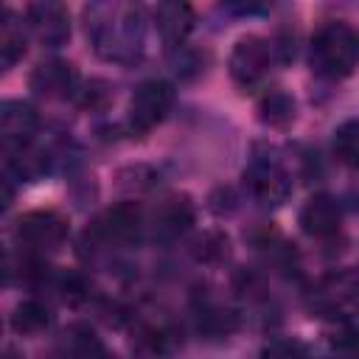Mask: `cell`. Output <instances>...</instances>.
<instances>
[{"label": "cell", "mask_w": 359, "mask_h": 359, "mask_svg": "<svg viewBox=\"0 0 359 359\" xmlns=\"http://www.w3.org/2000/svg\"><path fill=\"white\" fill-rule=\"evenodd\" d=\"M359 65V31L342 20L323 22L311 36V67L325 79H345Z\"/></svg>", "instance_id": "1"}, {"label": "cell", "mask_w": 359, "mask_h": 359, "mask_svg": "<svg viewBox=\"0 0 359 359\" xmlns=\"http://www.w3.org/2000/svg\"><path fill=\"white\" fill-rule=\"evenodd\" d=\"M306 306L323 320H348L359 314V272L334 269L323 275L306 292Z\"/></svg>", "instance_id": "2"}, {"label": "cell", "mask_w": 359, "mask_h": 359, "mask_svg": "<svg viewBox=\"0 0 359 359\" xmlns=\"http://www.w3.org/2000/svg\"><path fill=\"white\" fill-rule=\"evenodd\" d=\"M118 8H112V17L98 20L87 8V34L93 31L95 50L107 59H126L140 50L143 28H140V11L132 6H121V17H115Z\"/></svg>", "instance_id": "3"}, {"label": "cell", "mask_w": 359, "mask_h": 359, "mask_svg": "<svg viewBox=\"0 0 359 359\" xmlns=\"http://www.w3.org/2000/svg\"><path fill=\"white\" fill-rule=\"evenodd\" d=\"M174 104V84L165 79H149L137 84V90L129 98V126L135 132L154 129Z\"/></svg>", "instance_id": "4"}, {"label": "cell", "mask_w": 359, "mask_h": 359, "mask_svg": "<svg viewBox=\"0 0 359 359\" xmlns=\"http://www.w3.org/2000/svg\"><path fill=\"white\" fill-rule=\"evenodd\" d=\"M244 180L250 185V194L266 205V208H278L286 202V196L292 194V180L289 174L280 168V163L269 160V157H255L250 163V168L244 171Z\"/></svg>", "instance_id": "5"}, {"label": "cell", "mask_w": 359, "mask_h": 359, "mask_svg": "<svg viewBox=\"0 0 359 359\" xmlns=\"http://www.w3.org/2000/svg\"><path fill=\"white\" fill-rule=\"evenodd\" d=\"M269 70V45L266 39L250 34V36H241L230 53V76L238 87L250 90L255 84L264 81Z\"/></svg>", "instance_id": "6"}, {"label": "cell", "mask_w": 359, "mask_h": 359, "mask_svg": "<svg viewBox=\"0 0 359 359\" xmlns=\"http://www.w3.org/2000/svg\"><path fill=\"white\" fill-rule=\"evenodd\" d=\"M67 236V219L56 210H31L17 222V241L28 250H56Z\"/></svg>", "instance_id": "7"}, {"label": "cell", "mask_w": 359, "mask_h": 359, "mask_svg": "<svg viewBox=\"0 0 359 359\" xmlns=\"http://www.w3.org/2000/svg\"><path fill=\"white\" fill-rule=\"evenodd\" d=\"M25 20L34 31V36L42 42V45H50V48H59L67 42L70 36V14L62 3H53V0H39V3H31L25 8Z\"/></svg>", "instance_id": "8"}, {"label": "cell", "mask_w": 359, "mask_h": 359, "mask_svg": "<svg viewBox=\"0 0 359 359\" xmlns=\"http://www.w3.org/2000/svg\"><path fill=\"white\" fill-rule=\"evenodd\" d=\"M297 222H300L306 236H311V238H331V236H337V230L342 224V208H339V202L334 196L314 194L300 208Z\"/></svg>", "instance_id": "9"}, {"label": "cell", "mask_w": 359, "mask_h": 359, "mask_svg": "<svg viewBox=\"0 0 359 359\" xmlns=\"http://www.w3.org/2000/svg\"><path fill=\"white\" fill-rule=\"evenodd\" d=\"M36 112L31 104L25 101H3L0 107V132H3V143L6 151L28 146V137L36 132Z\"/></svg>", "instance_id": "10"}, {"label": "cell", "mask_w": 359, "mask_h": 359, "mask_svg": "<svg viewBox=\"0 0 359 359\" xmlns=\"http://www.w3.org/2000/svg\"><path fill=\"white\" fill-rule=\"evenodd\" d=\"M31 87L45 98H67L76 93V70L59 59L42 62L31 76Z\"/></svg>", "instance_id": "11"}, {"label": "cell", "mask_w": 359, "mask_h": 359, "mask_svg": "<svg viewBox=\"0 0 359 359\" xmlns=\"http://www.w3.org/2000/svg\"><path fill=\"white\" fill-rule=\"evenodd\" d=\"M95 233H101L109 241H132L140 233V208L135 202H121L109 208L95 222Z\"/></svg>", "instance_id": "12"}, {"label": "cell", "mask_w": 359, "mask_h": 359, "mask_svg": "<svg viewBox=\"0 0 359 359\" xmlns=\"http://www.w3.org/2000/svg\"><path fill=\"white\" fill-rule=\"evenodd\" d=\"M154 22H157L160 36L171 48H177L185 42V36L194 28V8L188 3H160L154 8Z\"/></svg>", "instance_id": "13"}, {"label": "cell", "mask_w": 359, "mask_h": 359, "mask_svg": "<svg viewBox=\"0 0 359 359\" xmlns=\"http://www.w3.org/2000/svg\"><path fill=\"white\" fill-rule=\"evenodd\" d=\"M194 222V208H191V202L182 196H174V199H168L163 208H160V213H157V219H154V230H157V236H163V238H174V236H180L188 224Z\"/></svg>", "instance_id": "14"}, {"label": "cell", "mask_w": 359, "mask_h": 359, "mask_svg": "<svg viewBox=\"0 0 359 359\" xmlns=\"http://www.w3.org/2000/svg\"><path fill=\"white\" fill-rule=\"evenodd\" d=\"M50 325V309L39 300H22L11 314V328L17 334H42Z\"/></svg>", "instance_id": "15"}, {"label": "cell", "mask_w": 359, "mask_h": 359, "mask_svg": "<svg viewBox=\"0 0 359 359\" xmlns=\"http://www.w3.org/2000/svg\"><path fill=\"white\" fill-rule=\"evenodd\" d=\"M331 149H334L339 163H345L351 168H359V121L356 118H351V121H345L334 129Z\"/></svg>", "instance_id": "16"}, {"label": "cell", "mask_w": 359, "mask_h": 359, "mask_svg": "<svg viewBox=\"0 0 359 359\" xmlns=\"http://www.w3.org/2000/svg\"><path fill=\"white\" fill-rule=\"evenodd\" d=\"M22 53H25L22 28L11 17V11H6L3 14V25H0V59H3V67H11L17 59H22Z\"/></svg>", "instance_id": "17"}, {"label": "cell", "mask_w": 359, "mask_h": 359, "mask_svg": "<svg viewBox=\"0 0 359 359\" xmlns=\"http://www.w3.org/2000/svg\"><path fill=\"white\" fill-rule=\"evenodd\" d=\"M258 112H261V121L264 123H269V126H286L294 118V101L286 93H269V95H264Z\"/></svg>", "instance_id": "18"}, {"label": "cell", "mask_w": 359, "mask_h": 359, "mask_svg": "<svg viewBox=\"0 0 359 359\" xmlns=\"http://www.w3.org/2000/svg\"><path fill=\"white\" fill-rule=\"evenodd\" d=\"M261 359H309L306 356V345L294 337H278L269 339L261 351Z\"/></svg>", "instance_id": "19"}, {"label": "cell", "mask_w": 359, "mask_h": 359, "mask_svg": "<svg viewBox=\"0 0 359 359\" xmlns=\"http://www.w3.org/2000/svg\"><path fill=\"white\" fill-rule=\"evenodd\" d=\"M328 342H331V351L337 353V359H359V328L339 325Z\"/></svg>", "instance_id": "20"}]
</instances>
